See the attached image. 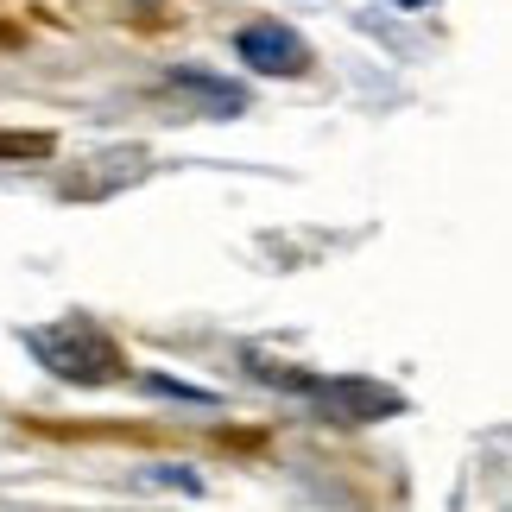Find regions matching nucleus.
<instances>
[{"label": "nucleus", "instance_id": "1", "mask_svg": "<svg viewBox=\"0 0 512 512\" xmlns=\"http://www.w3.org/2000/svg\"><path fill=\"white\" fill-rule=\"evenodd\" d=\"M32 354L45 361L64 386H114L127 380V354L108 329H95L89 317H64V323H45L32 329Z\"/></svg>", "mask_w": 512, "mask_h": 512}, {"label": "nucleus", "instance_id": "2", "mask_svg": "<svg viewBox=\"0 0 512 512\" xmlns=\"http://www.w3.org/2000/svg\"><path fill=\"white\" fill-rule=\"evenodd\" d=\"M234 51H241V64L260 70V76H298L310 64L304 38L291 26H247L241 38H234Z\"/></svg>", "mask_w": 512, "mask_h": 512}, {"label": "nucleus", "instance_id": "3", "mask_svg": "<svg viewBox=\"0 0 512 512\" xmlns=\"http://www.w3.org/2000/svg\"><path fill=\"white\" fill-rule=\"evenodd\" d=\"M317 399L329 405V411H342V418H392V411H399L405 399H399V392H392V386H373V380H317Z\"/></svg>", "mask_w": 512, "mask_h": 512}, {"label": "nucleus", "instance_id": "4", "mask_svg": "<svg viewBox=\"0 0 512 512\" xmlns=\"http://www.w3.org/2000/svg\"><path fill=\"white\" fill-rule=\"evenodd\" d=\"M405 7H418V0H405Z\"/></svg>", "mask_w": 512, "mask_h": 512}]
</instances>
